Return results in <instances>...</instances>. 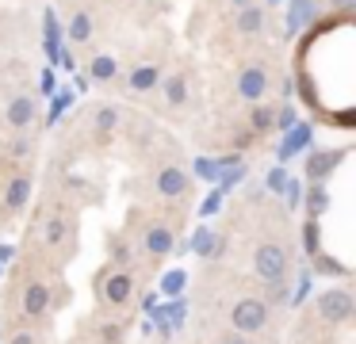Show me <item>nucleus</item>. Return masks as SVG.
I'll list each match as a JSON object with an SVG mask.
<instances>
[{
    "instance_id": "1",
    "label": "nucleus",
    "mask_w": 356,
    "mask_h": 344,
    "mask_svg": "<svg viewBox=\"0 0 356 344\" xmlns=\"http://www.w3.org/2000/svg\"><path fill=\"white\" fill-rule=\"evenodd\" d=\"M272 310L264 298H238V302L230 306V329L238 336H253V333H264V325H268Z\"/></svg>"
},
{
    "instance_id": "2",
    "label": "nucleus",
    "mask_w": 356,
    "mask_h": 344,
    "mask_svg": "<svg viewBox=\"0 0 356 344\" xmlns=\"http://www.w3.org/2000/svg\"><path fill=\"white\" fill-rule=\"evenodd\" d=\"M253 272L264 283H284L287 275V249L280 241H261L253 249Z\"/></svg>"
},
{
    "instance_id": "3",
    "label": "nucleus",
    "mask_w": 356,
    "mask_h": 344,
    "mask_svg": "<svg viewBox=\"0 0 356 344\" xmlns=\"http://www.w3.org/2000/svg\"><path fill=\"white\" fill-rule=\"evenodd\" d=\"M314 306H318V318H325L330 325H348L353 313H356V298H353V290H348V287L322 290Z\"/></svg>"
},
{
    "instance_id": "4",
    "label": "nucleus",
    "mask_w": 356,
    "mask_h": 344,
    "mask_svg": "<svg viewBox=\"0 0 356 344\" xmlns=\"http://www.w3.org/2000/svg\"><path fill=\"white\" fill-rule=\"evenodd\" d=\"M142 249H146V256L165 260L177 249V226H169V222H149L146 234H142Z\"/></svg>"
},
{
    "instance_id": "5",
    "label": "nucleus",
    "mask_w": 356,
    "mask_h": 344,
    "mask_svg": "<svg viewBox=\"0 0 356 344\" xmlns=\"http://www.w3.org/2000/svg\"><path fill=\"white\" fill-rule=\"evenodd\" d=\"M100 298L111 306V310H123V306L134 298V279H131V272H127V268H119V272L104 275V283H100Z\"/></svg>"
},
{
    "instance_id": "6",
    "label": "nucleus",
    "mask_w": 356,
    "mask_h": 344,
    "mask_svg": "<svg viewBox=\"0 0 356 344\" xmlns=\"http://www.w3.org/2000/svg\"><path fill=\"white\" fill-rule=\"evenodd\" d=\"M154 188L161 199H184L192 191V180H188V172L180 165H161L154 176Z\"/></svg>"
},
{
    "instance_id": "7",
    "label": "nucleus",
    "mask_w": 356,
    "mask_h": 344,
    "mask_svg": "<svg viewBox=\"0 0 356 344\" xmlns=\"http://www.w3.org/2000/svg\"><path fill=\"white\" fill-rule=\"evenodd\" d=\"M19 310H24L27 321H39L42 313L50 310V283L47 279H31L24 287V298H19Z\"/></svg>"
},
{
    "instance_id": "8",
    "label": "nucleus",
    "mask_w": 356,
    "mask_h": 344,
    "mask_svg": "<svg viewBox=\"0 0 356 344\" xmlns=\"http://www.w3.org/2000/svg\"><path fill=\"white\" fill-rule=\"evenodd\" d=\"M70 241H73V226H70V218L65 214H47L42 218V245L47 249H54V252H62V249H70Z\"/></svg>"
},
{
    "instance_id": "9",
    "label": "nucleus",
    "mask_w": 356,
    "mask_h": 344,
    "mask_svg": "<svg viewBox=\"0 0 356 344\" xmlns=\"http://www.w3.org/2000/svg\"><path fill=\"white\" fill-rule=\"evenodd\" d=\"M268 92V69L264 65H245L238 76V96L241 99H264Z\"/></svg>"
},
{
    "instance_id": "10",
    "label": "nucleus",
    "mask_w": 356,
    "mask_h": 344,
    "mask_svg": "<svg viewBox=\"0 0 356 344\" xmlns=\"http://www.w3.org/2000/svg\"><path fill=\"white\" fill-rule=\"evenodd\" d=\"M35 111H39V107H35L31 96H12V99H8V111H4V119H8L12 130H27V126L35 122Z\"/></svg>"
},
{
    "instance_id": "11",
    "label": "nucleus",
    "mask_w": 356,
    "mask_h": 344,
    "mask_svg": "<svg viewBox=\"0 0 356 344\" xmlns=\"http://www.w3.org/2000/svg\"><path fill=\"white\" fill-rule=\"evenodd\" d=\"M264 19H268V12H264L261 4H245V8H238L234 27H238L241 35H257V31H264Z\"/></svg>"
},
{
    "instance_id": "12",
    "label": "nucleus",
    "mask_w": 356,
    "mask_h": 344,
    "mask_svg": "<svg viewBox=\"0 0 356 344\" xmlns=\"http://www.w3.org/2000/svg\"><path fill=\"white\" fill-rule=\"evenodd\" d=\"M115 126H119V107L115 104H100L96 115H92V130L100 138H108V134H115Z\"/></svg>"
},
{
    "instance_id": "13",
    "label": "nucleus",
    "mask_w": 356,
    "mask_h": 344,
    "mask_svg": "<svg viewBox=\"0 0 356 344\" xmlns=\"http://www.w3.org/2000/svg\"><path fill=\"white\" fill-rule=\"evenodd\" d=\"M27 199H31V180H27V176H16V180L8 183V191H4V211H19Z\"/></svg>"
},
{
    "instance_id": "14",
    "label": "nucleus",
    "mask_w": 356,
    "mask_h": 344,
    "mask_svg": "<svg viewBox=\"0 0 356 344\" xmlns=\"http://www.w3.org/2000/svg\"><path fill=\"white\" fill-rule=\"evenodd\" d=\"M161 88H165V99H169L172 107H184L188 104V81H184V73H169L161 81Z\"/></svg>"
},
{
    "instance_id": "15",
    "label": "nucleus",
    "mask_w": 356,
    "mask_h": 344,
    "mask_svg": "<svg viewBox=\"0 0 356 344\" xmlns=\"http://www.w3.org/2000/svg\"><path fill=\"white\" fill-rule=\"evenodd\" d=\"M333 161H341V153H310V161H307V176L314 183H322V176H330L333 172Z\"/></svg>"
},
{
    "instance_id": "16",
    "label": "nucleus",
    "mask_w": 356,
    "mask_h": 344,
    "mask_svg": "<svg viewBox=\"0 0 356 344\" xmlns=\"http://www.w3.org/2000/svg\"><path fill=\"white\" fill-rule=\"evenodd\" d=\"M65 31H70V42H88V38H92V12H85V8L73 12V19Z\"/></svg>"
},
{
    "instance_id": "17",
    "label": "nucleus",
    "mask_w": 356,
    "mask_h": 344,
    "mask_svg": "<svg viewBox=\"0 0 356 344\" xmlns=\"http://www.w3.org/2000/svg\"><path fill=\"white\" fill-rule=\"evenodd\" d=\"M157 84H161V69L157 65H138L131 73V88L134 92H149V88H157Z\"/></svg>"
},
{
    "instance_id": "18",
    "label": "nucleus",
    "mask_w": 356,
    "mask_h": 344,
    "mask_svg": "<svg viewBox=\"0 0 356 344\" xmlns=\"http://www.w3.org/2000/svg\"><path fill=\"white\" fill-rule=\"evenodd\" d=\"M88 73H92V81H111V76L119 73V61L111 58V54H96L92 61H88Z\"/></svg>"
},
{
    "instance_id": "19",
    "label": "nucleus",
    "mask_w": 356,
    "mask_h": 344,
    "mask_svg": "<svg viewBox=\"0 0 356 344\" xmlns=\"http://www.w3.org/2000/svg\"><path fill=\"white\" fill-rule=\"evenodd\" d=\"M325 206H330V191H325L322 183H314V188L307 191V211H310V218H318Z\"/></svg>"
},
{
    "instance_id": "20",
    "label": "nucleus",
    "mask_w": 356,
    "mask_h": 344,
    "mask_svg": "<svg viewBox=\"0 0 356 344\" xmlns=\"http://www.w3.org/2000/svg\"><path fill=\"white\" fill-rule=\"evenodd\" d=\"M195 249H200V256H218V252H222V237H218V234H203L200 241H195Z\"/></svg>"
},
{
    "instance_id": "21",
    "label": "nucleus",
    "mask_w": 356,
    "mask_h": 344,
    "mask_svg": "<svg viewBox=\"0 0 356 344\" xmlns=\"http://www.w3.org/2000/svg\"><path fill=\"white\" fill-rule=\"evenodd\" d=\"M111 260H115L119 268H127V264H131V245H127L123 237H115V241H111Z\"/></svg>"
},
{
    "instance_id": "22",
    "label": "nucleus",
    "mask_w": 356,
    "mask_h": 344,
    "mask_svg": "<svg viewBox=\"0 0 356 344\" xmlns=\"http://www.w3.org/2000/svg\"><path fill=\"white\" fill-rule=\"evenodd\" d=\"M8 344H39V336L31 329H16V333H8Z\"/></svg>"
},
{
    "instance_id": "23",
    "label": "nucleus",
    "mask_w": 356,
    "mask_h": 344,
    "mask_svg": "<svg viewBox=\"0 0 356 344\" xmlns=\"http://www.w3.org/2000/svg\"><path fill=\"white\" fill-rule=\"evenodd\" d=\"M253 126L257 130H268L272 126V111H268V107H257V111H253Z\"/></svg>"
},
{
    "instance_id": "24",
    "label": "nucleus",
    "mask_w": 356,
    "mask_h": 344,
    "mask_svg": "<svg viewBox=\"0 0 356 344\" xmlns=\"http://www.w3.org/2000/svg\"><path fill=\"white\" fill-rule=\"evenodd\" d=\"M218 344H249V336H238V333H226V336H222V341H218Z\"/></svg>"
},
{
    "instance_id": "25",
    "label": "nucleus",
    "mask_w": 356,
    "mask_h": 344,
    "mask_svg": "<svg viewBox=\"0 0 356 344\" xmlns=\"http://www.w3.org/2000/svg\"><path fill=\"white\" fill-rule=\"evenodd\" d=\"M353 4H356V0H330V8H333V12H348Z\"/></svg>"
},
{
    "instance_id": "26",
    "label": "nucleus",
    "mask_w": 356,
    "mask_h": 344,
    "mask_svg": "<svg viewBox=\"0 0 356 344\" xmlns=\"http://www.w3.org/2000/svg\"><path fill=\"white\" fill-rule=\"evenodd\" d=\"M245 4H253V0H234V8H245Z\"/></svg>"
}]
</instances>
